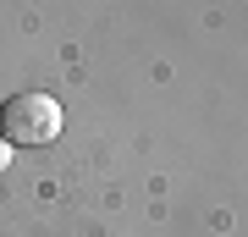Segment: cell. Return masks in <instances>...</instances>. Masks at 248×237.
<instances>
[{
  "label": "cell",
  "mask_w": 248,
  "mask_h": 237,
  "mask_svg": "<svg viewBox=\"0 0 248 237\" xmlns=\"http://www.w3.org/2000/svg\"><path fill=\"white\" fill-rule=\"evenodd\" d=\"M6 166H11V143L0 138V171H6Z\"/></svg>",
  "instance_id": "7a4b0ae2"
},
{
  "label": "cell",
  "mask_w": 248,
  "mask_h": 237,
  "mask_svg": "<svg viewBox=\"0 0 248 237\" xmlns=\"http://www.w3.org/2000/svg\"><path fill=\"white\" fill-rule=\"evenodd\" d=\"M61 99L50 94H11L0 105V138L11 149H39V143H55L61 138Z\"/></svg>",
  "instance_id": "6da1fadb"
}]
</instances>
